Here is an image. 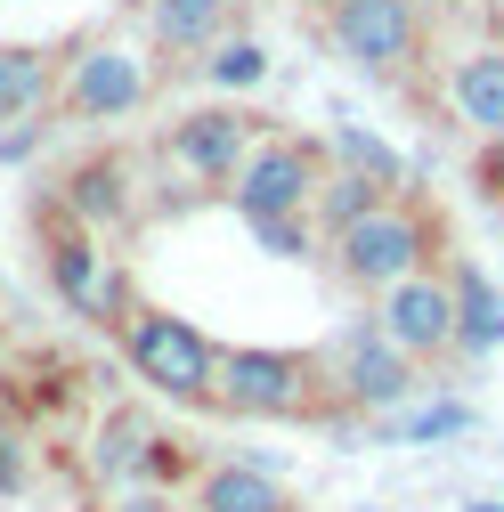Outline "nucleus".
I'll use <instances>...</instances> for the list:
<instances>
[{
  "label": "nucleus",
  "instance_id": "f257e3e1",
  "mask_svg": "<svg viewBox=\"0 0 504 512\" xmlns=\"http://www.w3.org/2000/svg\"><path fill=\"white\" fill-rule=\"evenodd\" d=\"M122 358H131V374L147 382L155 399H171V407H220V350H212V334L196 326V317L139 301V317L122 326Z\"/></svg>",
  "mask_w": 504,
  "mask_h": 512
},
{
  "label": "nucleus",
  "instance_id": "f03ea898",
  "mask_svg": "<svg viewBox=\"0 0 504 512\" xmlns=\"http://www.w3.org/2000/svg\"><path fill=\"white\" fill-rule=\"evenodd\" d=\"M439 261L431 252V220L415 212V204H383V212H366L358 228H342L334 236V269H342V285H358V293H374L383 301L391 285H407V277H423Z\"/></svg>",
  "mask_w": 504,
  "mask_h": 512
},
{
  "label": "nucleus",
  "instance_id": "7ed1b4c3",
  "mask_svg": "<svg viewBox=\"0 0 504 512\" xmlns=\"http://www.w3.org/2000/svg\"><path fill=\"white\" fill-rule=\"evenodd\" d=\"M41 261H49V285H57V301H66L74 317H90V326H106V334H122V326L139 317V301H131V277H122V261L106 252V236L74 228L66 212L49 220Z\"/></svg>",
  "mask_w": 504,
  "mask_h": 512
},
{
  "label": "nucleus",
  "instance_id": "20e7f679",
  "mask_svg": "<svg viewBox=\"0 0 504 512\" xmlns=\"http://www.w3.org/2000/svg\"><path fill=\"white\" fill-rule=\"evenodd\" d=\"M326 366L309 350H277V342H236L220 350V407L228 415H252V423H285L318 399Z\"/></svg>",
  "mask_w": 504,
  "mask_h": 512
},
{
  "label": "nucleus",
  "instance_id": "39448f33",
  "mask_svg": "<svg viewBox=\"0 0 504 512\" xmlns=\"http://www.w3.org/2000/svg\"><path fill=\"white\" fill-rule=\"evenodd\" d=\"M326 382H334V399L342 407H366V415H399L415 391H423V358H407L383 326H342L334 342H326Z\"/></svg>",
  "mask_w": 504,
  "mask_h": 512
},
{
  "label": "nucleus",
  "instance_id": "423d86ee",
  "mask_svg": "<svg viewBox=\"0 0 504 512\" xmlns=\"http://www.w3.org/2000/svg\"><path fill=\"white\" fill-rule=\"evenodd\" d=\"M326 41L342 66L391 82L423 57V0H326Z\"/></svg>",
  "mask_w": 504,
  "mask_h": 512
},
{
  "label": "nucleus",
  "instance_id": "0eeeda50",
  "mask_svg": "<svg viewBox=\"0 0 504 512\" xmlns=\"http://www.w3.org/2000/svg\"><path fill=\"white\" fill-rule=\"evenodd\" d=\"M318 187H326V171H318L309 139H261L252 163L228 179V204H236L244 228H269V220H309L318 212Z\"/></svg>",
  "mask_w": 504,
  "mask_h": 512
},
{
  "label": "nucleus",
  "instance_id": "6e6552de",
  "mask_svg": "<svg viewBox=\"0 0 504 512\" xmlns=\"http://www.w3.org/2000/svg\"><path fill=\"white\" fill-rule=\"evenodd\" d=\"M147 98H155V74H147V57L131 41H82L66 57V82H57V106L74 122H122Z\"/></svg>",
  "mask_w": 504,
  "mask_h": 512
},
{
  "label": "nucleus",
  "instance_id": "1a4fd4ad",
  "mask_svg": "<svg viewBox=\"0 0 504 512\" xmlns=\"http://www.w3.org/2000/svg\"><path fill=\"white\" fill-rule=\"evenodd\" d=\"M374 326H383L407 358H448L456 350V285H448V269H423V277L391 285L374 301Z\"/></svg>",
  "mask_w": 504,
  "mask_h": 512
},
{
  "label": "nucleus",
  "instance_id": "9d476101",
  "mask_svg": "<svg viewBox=\"0 0 504 512\" xmlns=\"http://www.w3.org/2000/svg\"><path fill=\"white\" fill-rule=\"evenodd\" d=\"M171 163L179 171H196V179H212V187H228L244 163H252V147H261V131H252V114L244 106H196V114H179L171 122Z\"/></svg>",
  "mask_w": 504,
  "mask_h": 512
},
{
  "label": "nucleus",
  "instance_id": "9b49d317",
  "mask_svg": "<svg viewBox=\"0 0 504 512\" xmlns=\"http://www.w3.org/2000/svg\"><path fill=\"white\" fill-rule=\"evenodd\" d=\"M131 204H139V196H131V163H122V155H90V163L66 171V187H57V212H66L74 228H90V236L122 228Z\"/></svg>",
  "mask_w": 504,
  "mask_h": 512
},
{
  "label": "nucleus",
  "instance_id": "f8f14e48",
  "mask_svg": "<svg viewBox=\"0 0 504 512\" xmlns=\"http://www.w3.org/2000/svg\"><path fill=\"white\" fill-rule=\"evenodd\" d=\"M448 106H456L464 131H480V139L504 131V41L456 57V74H448Z\"/></svg>",
  "mask_w": 504,
  "mask_h": 512
},
{
  "label": "nucleus",
  "instance_id": "ddd939ff",
  "mask_svg": "<svg viewBox=\"0 0 504 512\" xmlns=\"http://www.w3.org/2000/svg\"><path fill=\"white\" fill-rule=\"evenodd\" d=\"M448 285H456V350L464 358H496L504 350V293L488 285L480 261H456Z\"/></svg>",
  "mask_w": 504,
  "mask_h": 512
},
{
  "label": "nucleus",
  "instance_id": "4468645a",
  "mask_svg": "<svg viewBox=\"0 0 504 512\" xmlns=\"http://www.w3.org/2000/svg\"><path fill=\"white\" fill-rule=\"evenodd\" d=\"M90 464H98V480L131 488V480H155V472H171L179 456H163V447H155V431H147L139 415H106V423H98V447H90Z\"/></svg>",
  "mask_w": 504,
  "mask_h": 512
},
{
  "label": "nucleus",
  "instance_id": "2eb2a0df",
  "mask_svg": "<svg viewBox=\"0 0 504 512\" xmlns=\"http://www.w3.org/2000/svg\"><path fill=\"white\" fill-rule=\"evenodd\" d=\"M57 49H41V41H0V122H25V114H41L49 98H57Z\"/></svg>",
  "mask_w": 504,
  "mask_h": 512
},
{
  "label": "nucleus",
  "instance_id": "dca6fc26",
  "mask_svg": "<svg viewBox=\"0 0 504 512\" xmlns=\"http://www.w3.org/2000/svg\"><path fill=\"white\" fill-rule=\"evenodd\" d=\"M196 512H293V504L261 464H212L196 480Z\"/></svg>",
  "mask_w": 504,
  "mask_h": 512
},
{
  "label": "nucleus",
  "instance_id": "f3484780",
  "mask_svg": "<svg viewBox=\"0 0 504 512\" xmlns=\"http://www.w3.org/2000/svg\"><path fill=\"white\" fill-rule=\"evenodd\" d=\"M472 431H480V415L464 399H431V407L383 415V439H399V447H448V439H472Z\"/></svg>",
  "mask_w": 504,
  "mask_h": 512
},
{
  "label": "nucleus",
  "instance_id": "a211bd4d",
  "mask_svg": "<svg viewBox=\"0 0 504 512\" xmlns=\"http://www.w3.org/2000/svg\"><path fill=\"white\" fill-rule=\"evenodd\" d=\"M383 204H391V187H383V179H366V171H326L318 212H309V220H318L326 236H342V228H358L366 212H383Z\"/></svg>",
  "mask_w": 504,
  "mask_h": 512
},
{
  "label": "nucleus",
  "instance_id": "6ab92c4d",
  "mask_svg": "<svg viewBox=\"0 0 504 512\" xmlns=\"http://www.w3.org/2000/svg\"><path fill=\"white\" fill-rule=\"evenodd\" d=\"M155 41H163L171 57L220 49V41H228V17H220V9H196V0H155Z\"/></svg>",
  "mask_w": 504,
  "mask_h": 512
},
{
  "label": "nucleus",
  "instance_id": "aec40b11",
  "mask_svg": "<svg viewBox=\"0 0 504 512\" xmlns=\"http://www.w3.org/2000/svg\"><path fill=\"white\" fill-rule=\"evenodd\" d=\"M204 74H212V90L244 98V90H261V82H269V49L252 41V33H228V41L204 57Z\"/></svg>",
  "mask_w": 504,
  "mask_h": 512
},
{
  "label": "nucleus",
  "instance_id": "412c9836",
  "mask_svg": "<svg viewBox=\"0 0 504 512\" xmlns=\"http://www.w3.org/2000/svg\"><path fill=\"white\" fill-rule=\"evenodd\" d=\"M334 155H342V171H366V179H383V187H399V179H407V163H399L383 139H374V131H350V122L334 131Z\"/></svg>",
  "mask_w": 504,
  "mask_h": 512
},
{
  "label": "nucleus",
  "instance_id": "4be33fe9",
  "mask_svg": "<svg viewBox=\"0 0 504 512\" xmlns=\"http://www.w3.org/2000/svg\"><path fill=\"white\" fill-rule=\"evenodd\" d=\"M252 244H261L269 261H309V252H318V220H269V228H252Z\"/></svg>",
  "mask_w": 504,
  "mask_h": 512
},
{
  "label": "nucleus",
  "instance_id": "5701e85b",
  "mask_svg": "<svg viewBox=\"0 0 504 512\" xmlns=\"http://www.w3.org/2000/svg\"><path fill=\"white\" fill-rule=\"evenodd\" d=\"M480 196H488V204H504V131L480 147Z\"/></svg>",
  "mask_w": 504,
  "mask_h": 512
},
{
  "label": "nucleus",
  "instance_id": "b1692460",
  "mask_svg": "<svg viewBox=\"0 0 504 512\" xmlns=\"http://www.w3.org/2000/svg\"><path fill=\"white\" fill-rule=\"evenodd\" d=\"M114 512H179V504H171V496H163V488H131V496H122V504H114Z\"/></svg>",
  "mask_w": 504,
  "mask_h": 512
},
{
  "label": "nucleus",
  "instance_id": "393cba45",
  "mask_svg": "<svg viewBox=\"0 0 504 512\" xmlns=\"http://www.w3.org/2000/svg\"><path fill=\"white\" fill-rule=\"evenodd\" d=\"M17 480H25V464L9 456V439H0V488H17Z\"/></svg>",
  "mask_w": 504,
  "mask_h": 512
},
{
  "label": "nucleus",
  "instance_id": "a878e982",
  "mask_svg": "<svg viewBox=\"0 0 504 512\" xmlns=\"http://www.w3.org/2000/svg\"><path fill=\"white\" fill-rule=\"evenodd\" d=\"M196 9H220V17H236V0H196Z\"/></svg>",
  "mask_w": 504,
  "mask_h": 512
},
{
  "label": "nucleus",
  "instance_id": "bb28decb",
  "mask_svg": "<svg viewBox=\"0 0 504 512\" xmlns=\"http://www.w3.org/2000/svg\"><path fill=\"white\" fill-rule=\"evenodd\" d=\"M464 512H504V504H464Z\"/></svg>",
  "mask_w": 504,
  "mask_h": 512
},
{
  "label": "nucleus",
  "instance_id": "cd10ccee",
  "mask_svg": "<svg viewBox=\"0 0 504 512\" xmlns=\"http://www.w3.org/2000/svg\"><path fill=\"white\" fill-rule=\"evenodd\" d=\"M0 358H9V326H0Z\"/></svg>",
  "mask_w": 504,
  "mask_h": 512
},
{
  "label": "nucleus",
  "instance_id": "c85d7f7f",
  "mask_svg": "<svg viewBox=\"0 0 504 512\" xmlns=\"http://www.w3.org/2000/svg\"><path fill=\"white\" fill-rule=\"evenodd\" d=\"M423 9H439V0H423Z\"/></svg>",
  "mask_w": 504,
  "mask_h": 512
}]
</instances>
